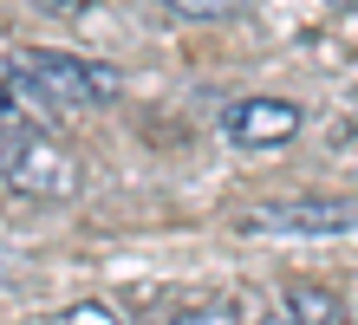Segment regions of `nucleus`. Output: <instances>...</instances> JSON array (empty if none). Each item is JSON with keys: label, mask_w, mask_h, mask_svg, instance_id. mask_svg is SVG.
<instances>
[{"label": "nucleus", "mask_w": 358, "mask_h": 325, "mask_svg": "<svg viewBox=\"0 0 358 325\" xmlns=\"http://www.w3.org/2000/svg\"><path fill=\"white\" fill-rule=\"evenodd\" d=\"M7 92L59 104V111H85V104H111L117 98V72L111 65L66 59V52H13L7 59Z\"/></svg>", "instance_id": "nucleus-2"}, {"label": "nucleus", "mask_w": 358, "mask_h": 325, "mask_svg": "<svg viewBox=\"0 0 358 325\" xmlns=\"http://www.w3.org/2000/svg\"><path fill=\"white\" fill-rule=\"evenodd\" d=\"M59 325H124L117 306H104V299H85V306H66V319Z\"/></svg>", "instance_id": "nucleus-8"}, {"label": "nucleus", "mask_w": 358, "mask_h": 325, "mask_svg": "<svg viewBox=\"0 0 358 325\" xmlns=\"http://www.w3.org/2000/svg\"><path fill=\"white\" fill-rule=\"evenodd\" d=\"M287 319H293V325H352L345 306H339L326 287H293V293H287Z\"/></svg>", "instance_id": "nucleus-5"}, {"label": "nucleus", "mask_w": 358, "mask_h": 325, "mask_svg": "<svg viewBox=\"0 0 358 325\" xmlns=\"http://www.w3.org/2000/svg\"><path fill=\"white\" fill-rule=\"evenodd\" d=\"M248 234H352L358 202L345 195H300V202H267L255 215H241Z\"/></svg>", "instance_id": "nucleus-3"}, {"label": "nucleus", "mask_w": 358, "mask_h": 325, "mask_svg": "<svg viewBox=\"0 0 358 325\" xmlns=\"http://www.w3.org/2000/svg\"><path fill=\"white\" fill-rule=\"evenodd\" d=\"M176 20H222V13H235L241 0H163Z\"/></svg>", "instance_id": "nucleus-7"}, {"label": "nucleus", "mask_w": 358, "mask_h": 325, "mask_svg": "<svg viewBox=\"0 0 358 325\" xmlns=\"http://www.w3.org/2000/svg\"><path fill=\"white\" fill-rule=\"evenodd\" d=\"M0 182L13 195H27V202H72L85 169L59 137H46L33 124H13V130H0Z\"/></svg>", "instance_id": "nucleus-1"}, {"label": "nucleus", "mask_w": 358, "mask_h": 325, "mask_svg": "<svg viewBox=\"0 0 358 325\" xmlns=\"http://www.w3.org/2000/svg\"><path fill=\"white\" fill-rule=\"evenodd\" d=\"M170 325H248L235 299H202V306H182Z\"/></svg>", "instance_id": "nucleus-6"}, {"label": "nucleus", "mask_w": 358, "mask_h": 325, "mask_svg": "<svg viewBox=\"0 0 358 325\" xmlns=\"http://www.w3.org/2000/svg\"><path fill=\"white\" fill-rule=\"evenodd\" d=\"M300 124H306L300 104H287V98H235L222 111V137L241 150H273V143L300 137Z\"/></svg>", "instance_id": "nucleus-4"}, {"label": "nucleus", "mask_w": 358, "mask_h": 325, "mask_svg": "<svg viewBox=\"0 0 358 325\" xmlns=\"http://www.w3.org/2000/svg\"><path fill=\"white\" fill-rule=\"evenodd\" d=\"M39 13H52V20H78V13H92L98 0H33Z\"/></svg>", "instance_id": "nucleus-9"}, {"label": "nucleus", "mask_w": 358, "mask_h": 325, "mask_svg": "<svg viewBox=\"0 0 358 325\" xmlns=\"http://www.w3.org/2000/svg\"><path fill=\"white\" fill-rule=\"evenodd\" d=\"M13 124H20V104H13L7 85H0V130H13Z\"/></svg>", "instance_id": "nucleus-10"}]
</instances>
